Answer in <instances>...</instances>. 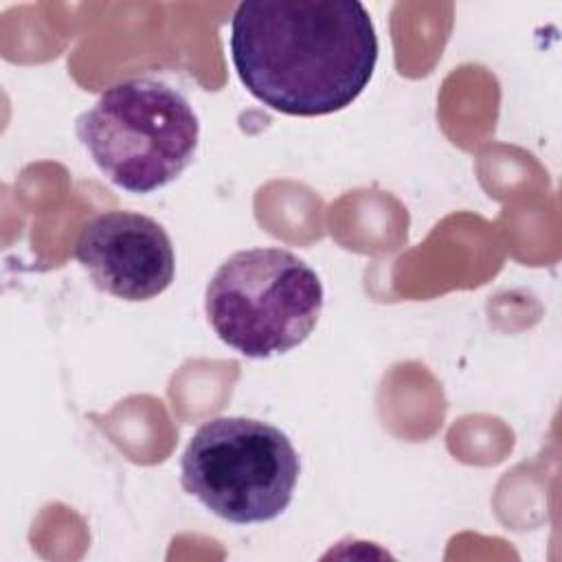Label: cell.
Segmentation results:
<instances>
[{"label": "cell", "instance_id": "cell-1", "mask_svg": "<svg viewBox=\"0 0 562 562\" xmlns=\"http://www.w3.org/2000/svg\"><path fill=\"white\" fill-rule=\"evenodd\" d=\"M228 48L246 90L288 116L345 110L378 64L373 20L356 0L241 2Z\"/></svg>", "mask_w": 562, "mask_h": 562}, {"label": "cell", "instance_id": "cell-2", "mask_svg": "<svg viewBox=\"0 0 562 562\" xmlns=\"http://www.w3.org/2000/svg\"><path fill=\"white\" fill-rule=\"evenodd\" d=\"M101 173L123 191L151 193L173 182L200 143V121L173 86L134 77L110 86L75 123Z\"/></svg>", "mask_w": 562, "mask_h": 562}, {"label": "cell", "instance_id": "cell-3", "mask_svg": "<svg viewBox=\"0 0 562 562\" xmlns=\"http://www.w3.org/2000/svg\"><path fill=\"white\" fill-rule=\"evenodd\" d=\"M325 303L316 270L285 248H246L211 277L206 318L217 338L246 358L266 360L299 347Z\"/></svg>", "mask_w": 562, "mask_h": 562}, {"label": "cell", "instance_id": "cell-4", "mask_svg": "<svg viewBox=\"0 0 562 562\" xmlns=\"http://www.w3.org/2000/svg\"><path fill=\"white\" fill-rule=\"evenodd\" d=\"M301 461L285 432L252 417H215L189 439L180 483L211 514L233 525L281 516L299 481Z\"/></svg>", "mask_w": 562, "mask_h": 562}, {"label": "cell", "instance_id": "cell-5", "mask_svg": "<svg viewBox=\"0 0 562 562\" xmlns=\"http://www.w3.org/2000/svg\"><path fill=\"white\" fill-rule=\"evenodd\" d=\"M75 257L101 292L123 301L156 299L176 274L171 237L154 217L134 211H105L88 220Z\"/></svg>", "mask_w": 562, "mask_h": 562}]
</instances>
